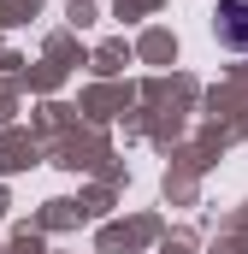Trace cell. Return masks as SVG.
Wrapping results in <instances>:
<instances>
[{
	"instance_id": "6da1fadb",
	"label": "cell",
	"mask_w": 248,
	"mask_h": 254,
	"mask_svg": "<svg viewBox=\"0 0 248 254\" xmlns=\"http://www.w3.org/2000/svg\"><path fill=\"white\" fill-rule=\"evenodd\" d=\"M213 36H219V48L248 54V0H219V12H213Z\"/></svg>"
}]
</instances>
